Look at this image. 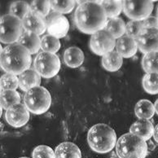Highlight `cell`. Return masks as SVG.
I'll return each instance as SVG.
<instances>
[{"label":"cell","mask_w":158,"mask_h":158,"mask_svg":"<svg viewBox=\"0 0 158 158\" xmlns=\"http://www.w3.org/2000/svg\"><path fill=\"white\" fill-rule=\"evenodd\" d=\"M81 2L74 13L75 25L84 34H94L104 30L108 22V17L101 1H78Z\"/></svg>","instance_id":"1"},{"label":"cell","mask_w":158,"mask_h":158,"mask_svg":"<svg viewBox=\"0 0 158 158\" xmlns=\"http://www.w3.org/2000/svg\"><path fill=\"white\" fill-rule=\"evenodd\" d=\"M31 62V54L20 43H12L1 50V67L8 73L21 74L30 69Z\"/></svg>","instance_id":"2"},{"label":"cell","mask_w":158,"mask_h":158,"mask_svg":"<svg viewBox=\"0 0 158 158\" xmlns=\"http://www.w3.org/2000/svg\"><path fill=\"white\" fill-rule=\"evenodd\" d=\"M87 142L90 148L97 153H107L117 144V135L112 127L99 123L90 127L87 134Z\"/></svg>","instance_id":"3"},{"label":"cell","mask_w":158,"mask_h":158,"mask_svg":"<svg viewBox=\"0 0 158 158\" xmlns=\"http://www.w3.org/2000/svg\"><path fill=\"white\" fill-rule=\"evenodd\" d=\"M116 151L119 158H145L148 148L146 140L130 132L118 139Z\"/></svg>","instance_id":"4"},{"label":"cell","mask_w":158,"mask_h":158,"mask_svg":"<svg viewBox=\"0 0 158 158\" xmlns=\"http://www.w3.org/2000/svg\"><path fill=\"white\" fill-rule=\"evenodd\" d=\"M24 103L30 113L40 115L49 109L52 104V97L45 87L39 86L25 92Z\"/></svg>","instance_id":"5"},{"label":"cell","mask_w":158,"mask_h":158,"mask_svg":"<svg viewBox=\"0 0 158 158\" xmlns=\"http://www.w3.org/2000/svg\"><path fill=\"white\" fill-rule=\"evenodd\" d=\"M22 21L16 16L7 14L0 20V39L2 43L12 44L20 39L22 35Z\"/></svg>","instance_id":"6"},{"label":"cell","mask_w":158,"mask_h":158,"mask_svg":"<svg viewBox=\"0 0 158 158\" xmlns=\"http://www.w3.org/2000/svg\"><path fill=\"white\" fill-rule=\"evenodd\" d=\"M34 67L41 77L52 78L59 73L60 61L56 54L42 52L34 60Z\"/></svg>","instance_id":"7"},{"label":"cell","mask_w":158,"mask_h":158,"mask_svg":"<svg viewBox=\"0 0 158 158\" xmlns=\"http://www.w3.org/2000/svg\"><path fill=\"white\" fill-rule=\"evenodd\" d=\"M153 2L148 0L123 1V11L132 20H143L150 16L153 10Z\"/></svg>","instance_id":"8"},{"label":"cell","mask_w":158,"mask_h":158,"mask_svg":"<svg viewBox=\"0 0 158 158\" xmlns=\"http://www.w3.org/2000/svg\"><path fill=\"white\" fill-rule=\"evenodd\" d=\"M117 41L105 30H99L92 34L90 39V48L97 56H102L113 52Z\"/></svg>","instance_id":"9"},{"label":"cell","mask_w":158,"mask_h":158,"mask_svg":"<svg viewBox=\"0 0 158 158\" xmlns=\"http://www.w3.org/2000/svg\"><path fill=\"white\" fill-rule=\"evenodd\" d=\"M47 30L48 34L57 39L65 37L69 30V23L68 19L62 14L53 11L45 17Z\"/></svg>","instance_id":"10"},{"label":"cell","mask_w":158,"mask_h":158,"mask_svg":"<svg viewBox=\"0 0 158 158\" xmlns=\"http://www.w3.org/2000/svg\"><path fill=\"white\" fill-rule=\"evenodd\" d=\"M5 118L8 124L15 128L24 127L30 120V111L25 104H17L7 109Z\"/></svg>","instance_id":"11"},{"label":"cell","mask_w":158,"mask_h":158,"mask_svg":"<svg viewBox=\"0 0 158 158\" xmlns=\"http://www.w3.org/2000/svg\"><path fill=\"white\" fill-rule=\"evenodd\" d=\"M136 42L140 52L144 54L158 52V30L144 29Z\"/></svg>","instance_id":"12"},{"label":"cell","mask_w":158,"mask_h":158,"mask_svg":"<svg viewBox=\"0 0 158 158\" xmlns=\"http://www.w3.org/2000/svg\"><path fill=\"white\" fill-rule=\"evenodd\" d=\"M22 25L25 31L32 32L38 35L43 34L47 30L45 18L32 12L31 11L23 18Z\"/></svg>","instance_id":"13"},{"label":"cell","mask_w":158,"mask_h":158,"mask_svg":"<svg viewBox=\"0 0 158 158\" xmlns=\"http://www.w3.org/2000/svg\"><path fill=\"white\" fill-rule=\"evenodd\" d=\"M116 49L122 58H131L136 54L138 50V44L135 39L126 35L117 40Z\"/></svg>","instance_id":"14"},{"label":"cell","mask_w":158,"mask_h":158,"mask_svg":"<svg viewBox=\"0 0 158 158\" xmlns=\"http://www.w3.org/2000/svg\"><path fill=\"white\" fill-rule=\"evenodd\" d=\"M41 76L34 69H29L19 75V86L23 91L40 86Z\"/></svg>","instance_id":"15"},{"label":"cell","mask_w":158,"mask_h":158,"mask_svg":"<svg viewBox=\"0 0 158 158\" xmlns=\"http://www.w3.org/2000/svg\"><path fill=\"white\" fill-rule=\"evenodd\" d=\"M130 132L139 136L140 138L143 139L144 140H149L153 135V125L148 120L139 119L131 125Z\"/></svg>","instance_id":"16"},{"label":"cell","mask_w":158,"mask_h":158,"mask_svg":"<svg viewBox=\"0 0 158 158\" xmlns=\"http://www.w3.org/2000/svg\"><path fill=\"white\" fill-rule=\"evenodd\" d=\"M18 43L23 46L30 54H36L41 48V39L38 34L25 31L18 40Z\"/></svg>","instance_id":"17"},{"label":"cell","mask_w":158,"mask_h":158,"mask_svg":"<svg viewBox=\"0 0 158 158\" xmlns=\"http://www.w3.org/2000/svg\"><path fill=\"white\" fill-rule=\"evenodd\" d=\"M84 53L77 47H70L64 52V62L70 68H77L83 64Z\"/></svg>","instance_id":"18"},{"label":"cell","mask_w":158,"mask_h":158,"mask_svg":"<svg viewBox=\"0 0 158 158\" xmlns=\"http://www.w3.org/2000/svg\"><path fill=\"white\" fill-rule=\"evenodd\" d=\"M55 156L56 158H81V153L75 143L64 142L56 147Z\"/></svg>","instance_id":"19"},{"label":"cell","mask_w":158,"mask_h":158,"mask_svg":"<svg viewBox=\"0 0 158 158\" xmlns=\"http://www.w3.org/2000/svg\"><path fill=\"white\" fill-rule=\"evenodd\" d=\"M101 63L105 70L109 72H116L122 66L123 59L117 51H113L102 57Z\"/></svg>","instance_id":"20"},{"label":"cell","mask_w":158,"mask_h":158,"mask_svg":"<svg viewBox=\"0 0 158 158\" xmlns=\"http://www.w3.org/2000/svg\"><path fill=\"white\" fill-rule=\"evenodd\" d=\"M135 115L139 119H151L155 114V107L151 101L148 99H141L135 107Z\"/></svg>","instance_id":"21"},{"label":"cell","mask_w":158,"mask_h":158,"mask_svg":"<svg viewBox=\"0 0 158 158\" xmlns=\"http://www.w3.org/2000/svg\"><path fill=\"white\" fill-rule=\"evenodd\" d=\"M126 27L127 25L125 24L124 20L119 17H117L108 20L104 30L109 32L114 39H118L122 38L124 34H126Z\"/></svg>","instance_id":"22"},{"label":"cell","mask_w":158,"mask_h":158,"mask_svg":"<svg viewBox=\"0 0 158 158\" xmlns=\"http://www.w3.org/2000/svg\"><path fill=\"white\" fill-rule=\"evenodd\" d=\"M0 97H1V109L7 110L15 104H20V96L16 90H2Z\"/></svg>","instance_id":"23"},{"label":"cell","mask_w":158,"mask_h":158,"mask_svg":"<svg viewBox=\"0 0 158 158\" xmlns=\"http://www.w3.org/2000/svg\"><path fill=\"white\" fill-rule=\"evenodd\" d=\"M102 7H104L107 17L110 19L117 18L123 10V1H113V0H105L101 1Z\"/></svg>","instance_id":"24"},{"label":"cell","mask_w":158,"mask_h":158,"mask_svg":"<svg viewBox=\"0 0 158 158\" xmlns=\"http://www.w3.org/2000/svg\"><path fill=\"white\" fill-rule=\"evenodd\" d=\"M142 67L147 73H158V52L145 54L142 59Z\"/></svg>","instance_id":"25"},{"label":"cell","mask_w":158,"mask_h":158,"mask_svg":"<svg viewBox=\"0 0 158 158\" xmlns=\"http://www.w3.org/2000/svg\"><path fill=\"white\" fill-rule=\"evenodd\" d=\"M41 48L43 50V52L56 54V52H58L60 48L59 39L50 34H47L41 39Z\"/></svg>","instance_id":"26"},{"label":"cell","mask_w":158,"mask_h":158,"mask_svg":"<svg viewBox=\"0 0 158 158\" xmlns=\"http://www.w3.org/2000/svg\"><path fill=\"white\" fill-rule=\"evenodd\" d=\"M30 11V5L25 1H16L13 2L10 6L9 14L11 16H16L22 20L27 13Z\"/></svg>","instance_id":"27"},{"label":"cell","mask_w":158,"mask_h":158,"mask_svg":"<svg viewBox=\"0 0 158 158\" xmlns=\"http://www.w3.org/2000/svg\"><path fill=\"white\" fill-rule=\"evenodd\" d=\"M143 87L150 95L158 94V73H147L143 78Z\"/></svg>","instance_id":"28"},{"label":"cell","mask_w":158,"mask_h":158,"mask_svg":"<svg viewBox=\"0 0 158 158\" xmlns=\"http://www.w3.org/2000/svg\"><path fill=\"white\" fill-rule=\"evenodd\" d=\"M51 1L46 0H34L30 3V11L34 13L45 18L50 13Z\"/></svg>","instance_id":"29"},{"label":"cell","mask_w":158,"mask_h":158,"mask_svg":"<svg viewBox=\"0 0 158 158\" xmlns=\"http://www.w3.org/2000/svg\"><path fill=\"white\" fill-rule=\"evenodd\" d=\"M75 1L72 0H56L51 1V6L53 11L60 14L69 13L75 7Z\"/></svg>","instance_id":"30"},{"label":"cell","mask_w":158,"mask_h":158,"mask_svg":"<svg viewBox=\"0 0 158 158\" xmlns=\"http://www.w3.org/2000/svg\"><path fill=\"white\" fill-rule=\"evenodd\" d=\"M0 86L2 90H16L19 86V77L16 75L6 73L0 78Z\"/></svg>","instance_id":"31"},{"label":"cell","mask_w":158,"mask_h":158,"mask_svg":"<svg viewBox=\"0 0 158 158\" xmlns=\"http://www.w3.org/2000/svg\"><path fill=\"white\" fill-rule=\"evenodd\" d=\"M144 30L143 20H131L127 23L126 27V34L130 38L137 39Z\"/></svg>","instance_id":"32"},{"label":"cell","mask_w":158,"mask_h":158,"mask_svg":"<svg viewBox=\"0 0 158 158\" xmlns=\"http://www.w3.org/2000/svg\"><path fill=\"white\" fill-rule=\"evenodd\" d=\"M33 158H56L55 152L47 145H39L33 151Z\"/></svg>","instance_id":"33"},{"label":"cell","mask_w":158,"mask_h":158,"mask_svg":"<svg viewBox=\"0 0 158 158\" xmlns=\"http://www.w3.org/2000/svg\"><path fill=\"white\" fill-rule=\"evenodd\" d=\"M144 29H156L158 30V19L156 16H150L143 20Z\"/></svg>","instance_id":"34"},{"label":"cell","mask_w":158,"mask_h":158,"mask_svg":"<svg viewBox=\"0 0 158 158\" xmlns=\"http://www.w3.org/2000/svg\"><path fill=\"white\" fill-rule=\"evenodd\" d=\"M153 138L158 143V124L156 127H154V132H153Z\"/></svg>","instance_id":"35"},{"label":"cell","mask_w":158,"mask_h":158,"mask_svg":"<svg viewBox=\"0 0 158 158\" xmlns=\"http://www.w3.org/2000/svg\"><path fill=\"white\" fill-rule=\"evenodd\" d=\"M154 107H155V112H156V113L158 114V99H156V101L155 102Z\"/></svg>","instance_id":"36"},{"label":"cell","mask_w":158,"mask_h":158,"mask_svg":"<svg viewBox=\"0 0 158 158\" xmlns=\"http://www.w3.org/2000/svg\"><path fill=\"white\" fill-rule=\"evenodd\" d=\"M156 17H157L158 19V8H157V11H156Z\"/></svg>","instance_id":"37"},{"label":"cell","mask_w":158,"mask_h":158,"mask_svg":"<svg viewBox=\"0 0 158 158\" xmlns=\"http://www.w3.org/2000/svg\"><path fill=\"white\" fill-rule=\"evenodd\" d=\"M20 158H29V157H20Z\"/></svg>","instance_id":"38"}]
</instances>
